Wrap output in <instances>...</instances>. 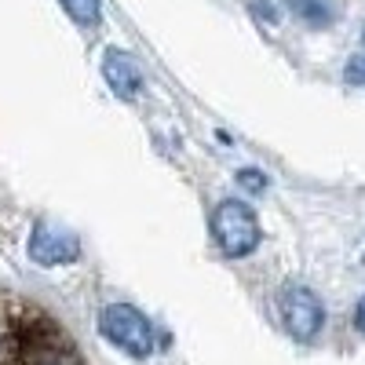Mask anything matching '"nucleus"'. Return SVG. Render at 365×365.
<instances>
[{"label":"nucleus","mask_w":365,"mask_h":365,"mask_svg":"<svg viewBox=\"0 0 365 365\" xmlns=\"http://www.w3.org/2000/svg\"><path fill=\"white\" fill-rule=\"evenodd\" d=\"M354 329H358L361 336H365V296L358 299V311H354Z\"/></svg>","instance_id":"1a4fd4ad"},{"label":"nucleus","mask_w":365,"mask_h":365,"mask_svg":"<svg viewBox=\"0 0 365 365\" xmlns=\"http://www.w3.org/2000/svg\"><path fill=\"white\" fill-rule=\"evenodd\" d=\"M103 77H106V84L113 88V96H120V99H135L139 88H143V77H139L135 58L125 55V51H117V48H110L106 58H103Z\"/></svg>","instance_id":"39448f33"},{"label":"nucleus","mask_w":365,"mask_h":365,"mask_svg":"<svg viewBox=\"0 0 365 365\" xmlns=\"http://www.w3.org/2000/svg\"><path fill=\"white\" fill-rule=\"evenodd\" d=\"M212 234H216L220 249L234 259L256 252L259 245V223H256V212L241 201H220L216 212H212Z\"/></svg>","instance_id":"f03ea898"},{"label":"nucleus","mask_w":365,"mask_h":365,"mask_svg":"<svg viewBox=\"0 0 365 365\" xmlns=\"http://www.w3.org/2000/svg\"><path fill=\"white\" fill-rule=\"evenodd\" d=\"M282 322L296 340H314L325 325V307L318 296L303 285H289L282 292Z\"/></svg>","instance_id":"7ed1b4c3"},{"label":"nucleus","mask_w":365,"mask_h":365,"mask_svg":"<svg viewBox=\"0 0 365 365\" xmlns=\"http://www.w3.org/2000/svg\"><path fill=\"white\" fill-rule=\"evenodd\" d=\"M99 332L113 347H120L132 358L154 354V325H150L146 314H139L132 303H110V307H103Z\"/></svg>","instance_id":"f257e3e1"},{"label":"nucleus","mask_w":365,"mask_h":365,"mask_svg":"<svg viewBox=\"0 0 365 365\" xmlns=\"http://www.w3.org/2000/svg\"><path fill=\"white\" fill-rule=\"evenodd\" d=\"M344 77H347L351 84H365V58H351L347 70H344Z\"/></svg>","instance_id":"6e6552de"},{"label":"nucleus","mask_w":365,"mask_h":365,"mask_svg":"<svg viewBox=\"0 0 365 365\" xmlns=\"http://www.w3.org/2000/svg\"><path fill=\"white\" fill-rule=\"evenodd\" d=\"M63 11L77 22V26H96L99 22V0H58Z\"/></svg>","instance_id":"423d86ee"},{"label":"nucleus","mask_w":365,"mask_h":365,"mask_svg":"<svg viewBox=\"0 0 365 365\" xmlns=\"http://www.w3.org/2000/svg\"><path fill=\"white\" fill-rule=\"evenodd\" d=\"M237 182H241L245 190L259 194V190L267 187V175H263V172H256V168H241V172H237Z\"/></svg>","instance_id":"0eeeda50"},{"label":"nucleus","mask_w":365,"mask_h":365,"mask_svg":"<svg viewBox=\"0 0 365 365\" xmlns=\"http://www.w3.org/2000/svg\"><path fill=\"white\" fill-rule=\"evenodd\" d=\"M81 256V241L77 234H70L66 227L58 223H34V234H29V259L41 263V267H63L73 263Z\"/></svg>","instance_id":"20e7f679"}]
</instances>
